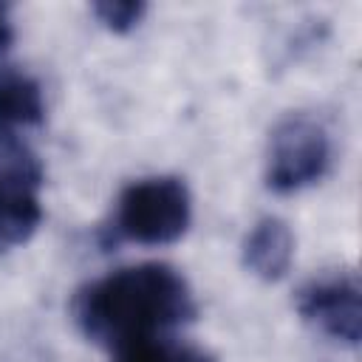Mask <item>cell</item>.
Returning a JSON list of instances; mask_svg holds the SVG:
<instances>
[{
    "label": "cell",
    "mask_w": 362,
    "mask_h": 362,
    "mask_svg": "<svg viewBox=\"0 0 362 362\" xmlns=\"http://www.w3.org/2000/svg\"><path fill=\"white\" fill-rule=\"evenodd\" d=\"M192 314V291L181 272L167 263L116 269L74 297V320L82 334L110 351L133 339L167 337Z\"/></svg>",
    "instance_id": "6da1fadb"
},
{
    "label": "cell",
    "mask_w": 362,
    "mask_h": 362,
    "mask_svg": "<svg viewBox=\"0 0 362 362\" xmlns=\"http://www.w3.org/2000/svg\"><path fill=\"white\" fill-rule=\"evenodd\" d=\"M189 218L192 201L187 184L173 175H158L136 181L119 195L110 229L122 240L164 246L187 232Z\"/></svg>",
    "instance_id": "7a4b0ae2"
},
{
    "label": "cell",
    "mask_w": 362,
    "mask_h": 362,
    "mask_svg": "<svg viewBox=\"0 0 362 362\" xmlns=\"http://www.w3.org/2000/svg\"><path fill=\"white\" fill-rule=\"evenodd\" d=\"M42 164L17 130L0 127V249L25 243L40 221Z\"/></svg>",
    "instance_id": "3957f363"
},
{
    "label": "cell",
    "mask_w": 362,
    "mask_h": 362,
    "mask_svg": "<svg viewBox=\"0 0 362 362\" xmlns=\"http://www.w3.org/2000/svg\"><path fill=\"white\" fill-rule=\"evenodd\" d=\"M331 167V136L314 116H286L269 141L266 184L269 189L288 195L317 184Z\"/></svg>",
    "instance_id": "277c9868"
},
{
    "label": "cell",
    "mask_w": 362,
    "mask_h": 362,
    "mask_svg": "<svg viewBox=\"0 0 362 362\" xmlns=\"http://www.w3.org/2000/svg\"><path fill=\"white\" fill-rule=\"evenodd\" d=\"M297 311L325 337L356 348L362 334V288L356 272H328L297 291Z\"/></svg>",
    "instance_id": "5b68a950"
},
{
    "label": "cell",
    "mask_w": 362,
    "mask_h": 362,
    "mask_svg": "<svg viewBox=\"0 0 362 362\" xmlns=\"http://www.w3.org/2000/svg\"><path fill=\"white\" fill-rule=\"evenodd\" d=\"M294 257V235L280 218H260L243 240V266L263 277L280 280Z\"/></svg>",
    "instance_id": "8992f818"
},
{
    "label": "cell",
    "mask_w": 362,
    "mask_h": 362,
    "mask_svg": "<svg viewBox=\"0 0 362 362\" xmlns=\"http://www.w3.org/2000/svg\"><path fill=\"white\" fill-rule=\"evenodd\" d=\"M45 116V99L40 82L11 62H0V127L17 130L40 124Z\"/></svg>",
    "instance_id": "52a82bcc"
},
{
    "label": "cell",
    "mask_w": 362,
    "mask_h": 362,
    "mask_svg": "<svg viewBox=\"0 0 362 362\" xmlns=\"http://www.w3.org/2000/svg\"><path fill=\"white\" fill-rule=\"evenodd\" d=\"M175 348L167 337L153 339H133L119 348H113V362H173Z\"/></svg>",
    "instance_id": "ba28073f"
},
{
    "label": "cell",
    "mask_w": 362,
    "mask_h": 362,
    "mask_svg": "<svg viewBox=\"0 0 362 362\" xmlns=\"http://www.w3.org/2000/svg\"><path fill=\"white\" fill-rule=\"evenodd\" d=\"M93 14L99 17V23L110 31H130L133 25H139L141 14H144V3H133V0H102L93 3Z\"/></svg>",
    "instance_id": "9c48e42d"
},
{
    "label": "cell",
    "mask_w": 362,
    "mask_h": 362,
    "mask_svg": "<svg viewBox=\"0 0 362 362\" xmlns=\"http://www.w3.org/2000/svg\"><path fill=\"white\" fill-rule=\"evenodd\" d=\"M14 40V28H11V17H8V6L0 3V51H6Z\"/></svg>",
    "instance_id": "30bf717a"
},
{
    "label": "cell",
    "mask_w": 362,
    "mask_h": 362,
    "mask_svg": "<svg viewBox=\"0 0 362 362\" xmlns=\"http://www.w3.org/2000/svg\"><path fill=\"white\" fill-rule=\"evenodd\" d=\"M173 362H212V359L201 351H192V348H175Z\"/></svg>",
    "instance_id": "8fae6325"
}]
</instances>
